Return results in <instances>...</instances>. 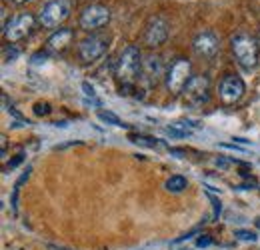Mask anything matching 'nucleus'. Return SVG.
<instances>
[{
  "label": "nucleus",
  "mask_w": 260,
  "mask_h": 250,
  "mask_svg": "<svg viewBox=\"0 0 260 250\" xmlns=\"http://www.w3.org/2000/svg\"><path fill=\"white\" fill-rule=\"evenodd\" d=\"M244 90H246L244 80L240 76H236V74H228V76H224L220 80V84H218V96H220V100L224 104H228V106L236 104L244 96Z\"/></svg>",
  "instance_id": "nucleus-10"
},
{
  "label": "nucleus",
  "mask_w": 260,
  "mask_h": 250,
  "mask_svg": "<svg viewBox=\"0 0 260 250\" xmlns=\"http://www.w3.org/2000/svg\"><path fill=\"white\" fill-rule=\"evenodd\" d=\"M184 102L192 108L204 106L210 100V78L206 74H196L190 78V82L186 84V88L182 90Z\"/></svg>",
  "instance_id": "nucleus-6"
},
{
  "label": "nucleus",
  "mask_w": 260,
  "mask_h": 250,
  "mask_svg": "<svg viewBox=\"0 0 260 250\" xmlns=\"http://www.w3.org/2000/svg\"><path fill=\"white\" fill-rule=\"evenodd\" d=\"M34 112L38 114V116H46V114H50V104H46V102H38L36 106H34Z\"/></svg>",
  "instance_id": "nucleus-19"
},
{
  "label": "nucleus",
  "mask_w": 260,
  "mask_h": 250,
  "mask_svg": "<svg viewBox=\"0 0 260 250\" xmlns=\"http://www.w3.org/2000/svg\"><path fill=\"white\" fill-rule=\"evenodd\" d=\"M114 76L124 90H130L138 84L140 76H142V54L138 50V46H126L114 64Z\"/></svg>",
  "instance_id": "nucleus-1"
},
{
  "label": "nucleus",
  "mask_w": 260,
  "mask_h": 250,
  "mask_svg": "<svg viewBox=\"0 0 260 250\" xmlns=\"http://www.w3.org/2000/svg\"><path fill=\"white\" fill-rule=\"evenodd\" d=\"M36 22H38V18H36L34 14H30V12H22V14L12 16V18L6 22V26L2 28L6 42L16 44V42L24 40V38L34 30Z\"/></svg>",
  "instance_id": "nucleus-5"
},
{
  "label": "nucleus",
  "mask_w": 260,
  "mask_h": 250,
  "mask_svg": "<svg viewBox=\"0 0 260 250\" xmlns=\"http://www.w3.org/2000/svg\"><path fill=\"white\" fill-rule=\"evenodd\" d=\"M192 48L200 58H214L220 50V40L212 30L198 32L192 40Z\"/></svg>",
  "instance_id": "nucleus-12"
},
{
  "label": "nucleus",
  "mask_w": 260,
  "mask_h": 250,
  "mask_svg": "<svg viewBox=\"0 0 260 250\" xmlns=\"http://www.w3.org/2000/svg\"><path fill=\"white\" fill-rule=\"evenodd\" d=\"M106 50H108V36H104V34H90V36H86L80 42L78 56H80V60L84 64H90L98 60V58H102Z\"/></svg>",
  "instance_id": "nucleus-8"
},
{
  "label": "nucleus",
  "mask_w": 260,
  "mask_h": 250,
  "mask_svg": "<svg viewBox=\"0 0 260 250\" xmlns=\"http://www.w3.org/2000/svg\"><path fill=\"white\" fill-rule=\"evenodd\" d=\"M70 16V2L68 0H50L46 2L38 12V24L42 28H58L66 18Z\"/></svg>",
  "instance_id": "nucleus-3"
},
{
  "label": "nucleus",
  "mask_w": 260,
  "mask_h": 250,
  "mask_svg": "<svg viewBox=\"0 0 260 250\" xmlns=\"http://www.w3.org/2000/svg\"><path fill=\"white\" fill-rule=\"evenodd\" d=\"M98 118L102 120V122H106V124H112V126H128L124 124L114 112H110V110H98Z\"/></svg>",
  "instance_id": "nucleus-17"
},
{
  "label": "nucleus",
  "mask_w": 260,
  "mask_h": 250,
  "mask_svg": "<svg viewBox=\"0 0 260 250\" xmlns=\"http://www.w3.org/2000/svg\"><path fill=\"white\" fill-rule=\"evenodd\" d=\"M208 198H210V202H212V206H214V218H218V216H220V210H222L220 200H218L216 196H212V194H208Z\"/></svg>",
  "instance_id": "nucleus-20"
},
{
  "label": "nucleus",
  "mask_w": 260,
  "mask_h": 250,
  "mask_svg": "<svg viewBox=\"0 0 260 250\" xmlns=\"http://www.w3.org/2000/svg\"><path fill=\"white\" fill-rule=\"evenodd\" d=\"M230 46H232V52L236 56L238 64L244 68V70H254L260 63V48L256 38H252L250 34H236L232 40H230Z\"/></svg>",
  "instance_id": "nucleus-2"
},
{
  "label": "nucleus",
  "mask_w": 260,
  "mask_h": 250,
  "mask_svg": "<svg viewBox=\"0 0 260 250\" xmlns=\"http://www.w3.org/2000/svg\"><path fill=\"white\" fill-rule=\"evenodd\" d=\"M212 244V238L210 236H200L198 240H196V246L198 248H206V246H210Z\"/></svg>",
  "instance_id": "nucleus-23"
},
{
  "label": "nucleus",
  "mask_w": 260,
  "mask_h": 250,
  "mask_svg": "<svg viewBox=\"0 0 260 250\" xmlns=\"http://www.w3.org/2000/svg\"><path fill=\"white\" fill-rule=\"evenodd\" d=\"M190 72H192V64L188 63L186 58H176L174 63L170 64V68L166 70V88L170 94H180L186 84L190 82Z\"/></svg>",
  "instance_id": "nucleus-4"
},
{
  "label": "nucleus",
  "mask_w": 260,
  "mask_h": 250,
  "mask_svg": "<svg viewBox=\"0 0 260 250\" xmlns=\"http://www.w3.org/2000/svg\"><path fill=\"white\" fill-rule=\"evenodd\" d=\"M18 54H20V52H18L16 48H10V46H8V48L4 50V60H6V63H10V60H14Z\"/></svg>",
  "instance_id": "nucleus-22"
},
{
  "label": "nucleus",
  "mask_w": 260,
  "mask_h": 250,
  "mask_svg": "<svg viewBox=\"0 0 260 250\" xmlns=\"http://www.w3.org/2000/svg\"><path fill=\"white\" fill-rule=\"evenodd\" d=\"M22 158H24V152H20V154L14 158V160H10V162L6 164V170H12V168H16V166L22 162Z\"/></svg>",
  "instance_id": "nucleus-24"
},
{
  "label": "nucleus",
  "mask_w": 260,
  "mask_h": 250,
  "mask_svg": "<svg viewBox=\"0 0 260 250\" xmlns=\"http://www.w3.org/2000/svg\"><path fill=\"white\" fill-rule=\"evenodd\" d=\"M256 226H258V228H260V216H258V218H256Z\"/></svg>",
  "instance_id": "nucleus-31"
},
{
  "label": "nucleus",
  "mask_w": 260,
  "mask_h": 250,
  "mask_svg": "<svg viewBox=\"0 0 260 250\" xmlns=\"http://www.w3.org/2000/svg\"><path fill=\"white\" fill-rule=\"evenodd\" d=\"M46 248L48 250H68V248H62V246H54V244H48Z\"/></svg>",
  "instance_id": "nucleus-29"
},
{
  "label": "nucleus",
  "mask_w": 260,
  "mask_h": 250,
  "mask_svg": "<svg viewBox=\"0 0 260 250\" xmlns=\"http://www.w3.org/2000/svg\"><path fill=\"white\" fill-rule=\"evenodd\" d=\"M168 20L164 16H152L148 22H146V28H144V44L148 48H158L162 46L168 38Z\"/></svg>",
  "instance_id": "nucleus-9"
},
{
  "label": "nucleus",
  "mask_w": 260,
  "mask_h": 250,
  "mask_svg": "<svg viewBox=\"0 0 260 250\" xmlns=\"http://www.w3.org/2000/svg\"><path fill=\"white\" fill-rule=\"evenodd\" d=\"M234 140L240 142V144H248V142H250V140H246V138H234Z\"/></svg>",
  "instance_id": "nucleus-30"
},
{
  "label": "nucleus",
  "mask_w": 260,
  "mask_h": 250,
  "mask_svg": "<svg viewBox=\"0 0 260 250\" xmlns=\"http://www.w3.org/2000/svg\"><path fill=\"white\" fill-rule=\"evenodd\" d=\"M74 40V30L72 28H58L50 34L48 42H46V48L50 52H64L66 48L72 44Z\"/></svg>",
  "instance_id": "nucleus-13"
},
{
  "label": "nucleus",
  "mask_w": 260,
  "mask_h": 250,
  "mask_svg": "<svg viewBox=\"0 0 260 250\" xmlns=\"http://www.w3.org/2000/svg\"><path fill=\"white\" fill-rule=\"evenodd\" d=\"M162 78H166L164 63L158 54H148L142 58V76L140 80L146 82L148 86H156Z\"/></svg>",
  "instance_id": "nucleus-11"
},
{
  "label": "nucleus",
  "mask_w": 260,
  "mask_h": 250,
  "mask_svg": "<svg viewBox=\"0 0 260 250\" xmlns=\"http://www.w3.org/2000/svg\"><path fill=\"white\" fill-rule=\"evenodd\" d=\"M8 2H12V4H16V6H20V4H26L28 0H8Z\"/></svg>",
  "instance_id": "nucleus-28"
},
{
  "label": "nucleus",
  "mask_w": 260,
  "mask_h": 250,
  "mask_svg": "<svg viewBox=\"0 0 260 250\" xmlns=\"http://www.w3.org/2000/svg\"><path fill=\"white\" fill-rule=\"evenodd\" d=\"M128 138H130V142H134V144H138V146H146V148H156V146L160 144L156 138L146 136V134H130Z\"/></svg>",
  "instance_id": "nucleus-15"
},
{
  "label": "nucleus",
  "mask_w": 260,
  "mask_h": 250,
  "mask_svg": "<svg viewBox=\"0 0 260 250\" xmlns=\"http://www.w3.org/2000/svg\"><path fill=\"white\" fill-rule=\"evenodd\" d=\"M234 236L238 238V240H244V242H256L258 240V236H256V232H252V230H236L234 232Z\"/></svg>",
  "instance_id": "nucleus-18"
},
{
  "label": "nucleus",
  "mask_w": 260,
  "mask_h": 250,
  "mask_svg": "<svg viewBox=\"0 0 260 250\" xmlns=\"http://www.w3.org/2000/svg\"><path fill=\"white\" fill-rule=\"evenodd\" d=\"M196 122H190V120H176L166 128V134L172 136V138H186L192 134V130L196 128Z\"/></svg>",
  "instance_id": "nucleus-14"
},
{
  "label": "nucleus",
  "mask_w": 260,
  "mask_h": 250,
  "mask_svg": "<svg viewBox=\"0 0 260 250\" xmlns=\"http://www.w3.org/2000/svg\"><path fill=\"white\" fill-rule=\"evenodd\" d=\"M220 146H222V148H230V150H240V152L244 150V148H240L238 144H220Z\"/></svg>",
  "instance_id": "nucleus-27"
},
{
  "label": "nucleus",
  "mask_w": 260,
  "mask_h": 250,
  "mask_svg": "<svg viewBox=\"0 0 260 250\" xmlns=\"http://www.w3.org/2000/svg\"><path fill=\"white\" fill-rule=\"evenodd\" d=\"M228 164H230V160H226V158H216V166H222V168H226Z\"/></svg>",
  "instance_id": "nucleus-26"
},
{
  "label": "nucleus",
  "mask_w": 260,
  "mask_h": 250,
  "mask_svg": "<svg viewBox=\"0 0 260 250\" xmlns=\"http://www.w3.org/2000/svg\"><path fill=\"white\" fill-rule=\"evenodd\" d=\"M46 58H48V54H46L44 50H42V52H36V54L32 56V64H42Z\"/></svg>",
  "instance_id": "nucleus-25"
},
{
  "label": "nucleus",
  "mask_w": 260,
  "mask_h": 250,
  "mask_svg": "<svg viewBox=\"0 0 260 250\" xmlns=\"http://www.w3.org/2000/svg\"><path fill=\"white\" fill-rule=\"evenodd\" d=\"M110 8L108 6H104V4H88L82 12H80V20H78V24H80V28L86 32H96L100 28H104L108 22H110Z\"/></svg>",
  "instance_id": "nucleus-7"
},
{
  "label": "nucleus",
  "mask_w": 260,
  "mask_h": 250,
  "mask_svg": "<svg viewBox=\"0 0 260 250\" xmlns=\"http://www.w3.org/2000/svg\"><path fill=\"white\" fill-rule=\"evenodd\" d=\"M186 186H188V182H186V178L180 176V174H174V176H170V178L166 180V190H168V192H182Z\"/></svg>",
  "instance_id": "nucleus-16"
},
{
  "label": "nucleus",
  "mask_w": 260,
  "mask_h": 250,
  "mask_svg": "<svg viewBox=\"0 0 260 250\" xmlns=\"http://www.w3.org/2000/svg\"><path fill=\"white\" fill-rule=\"evenodd\" d=\"M82 90H84V94H86L88 98L96 100V92H94V86H92L90 82H82Z\"/></svg>",
  "instance_id": "nucleus-21"
}]
</instances>
